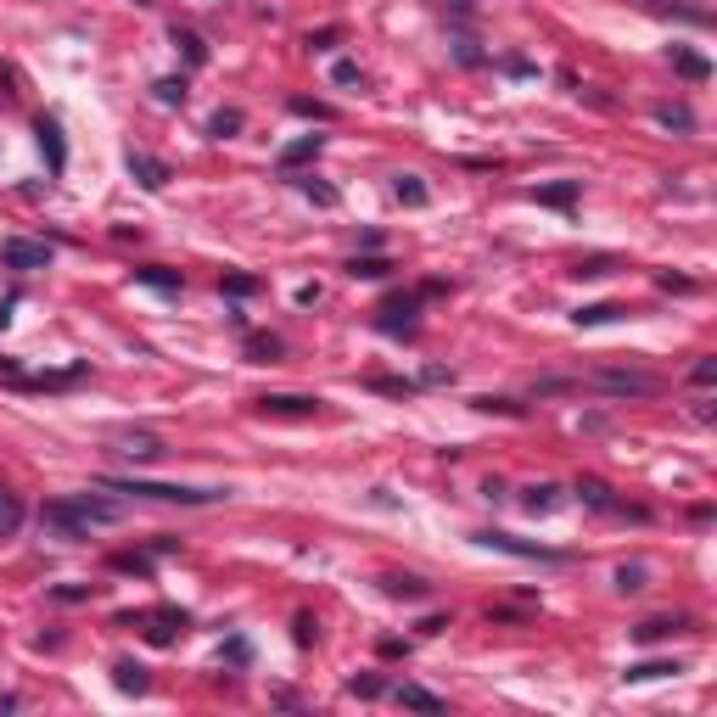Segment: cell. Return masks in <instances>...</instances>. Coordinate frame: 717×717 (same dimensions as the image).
Wrapping results in <instances>:
<instances>
[{"label":"cell","instance_id":"cell-5","mask_svg":"<svg viewBox=\"0 0 717 717\" xmlns=\"http://www.w3.org/2000/svg\"><path fill=\"white\" fill-rule=\"evenodd\" d=\"M113 443H118V454H124V460H135V465H152V460H163V454H169L157 432H118Z\"/></svg>","mask_w":717,"mask_h":717},{"label":"cell","instance_id":"cell-29","mask_svg":"<svg viewBox=\"0 0 717 717\" xmlns=\"http://www.w3.org/2000/svg\"><path fill=\"white\" fill-rule=\"evenodd\" d=\"M157 101H163V107H180L185 101V79H157Z\"/></svg>","mask_w":717,"mask_h":717},{"label":"cell","instance_id":"cell-6","mask_svg":"<svg viewBox=\"0 0 717 717\" xmlns=\"http://www.w3.org/2000/svg\"><path fill=\"white\" fill-rule=\"evenodd\" d=\"M51 241H6V269H51Z\"/></svg>","mask_w":717,"mask_h":717},{"label":"cell","instance_id":"cell-35","mask_svg":"<svg viewBox=\"0 0 717 717\" xmlns=\"http://www.w3.org/2000/svg\"><path fill=\"white\" fill-rule=\"evenodd\" d=\"M577 275H589V281L594 275H611V258H589V264H577Z\"/></svg>","mask_w":717,"mask_h":717},{"label":"cell","instance_id":"cell-39","mask_svg":"<svg viewBox=\"0 0 717 717\" xmlns=\"http://www.w3.org/2000/svg\"><path fill=\"white\" fill-rule=\"evenodd\" d=\"M460 6H471V0H460Z\"/></svg>","mask_w":717,"mask_h":717},{"label":"cell","instance_id":"cell-19","mask_svg":"<svg viewBox=\"0 0 717 717\" xmlns=\"http://www.w3.org/2000/svg\"><path fill=\"white\" fill-rule=\"evenodd\" d=\"M146 622H152L146 633H152L157 645H169V639H174V628H185V611H152Z\"/></svg>","mask_w":717,"mask_h":717},{"label":"cell","instance_id":"cell-17","mask_svg":"<svg viewBox=\"0 0 717 717\" xmlns=\"http://www.w3.org/2000/svg\"><path fill=\"white\" fill-rule=\"evenodd\" d=\"M23 527V499L12 488H0V538H12Z\"/></svg>","mask_w":717,"mask_h":717},{"label":"cell","instance_id":"cell-37","mask_svg":"<svg viewBox=\"0 0 717 717\" xmlns=\"http://www.w3.org/2000/svg\"><path fill=\"white\" fill-rule=\"evenodd\" d=\"M230 129H241V113H219L213 118V135H230Z\"/></svg>","mask_w":717,"mask_h":717},{"label":"cell","instance_id":"cell-22","mask_svg":"<svg viewBox=\"0 0 717 717\" xmlns=\"http://www.w3.org/2000/svg\"><path fill=\"white\" fill-rule=\"evenodd\" d=\"M667 673H678V661H633L628 673V684H645V678H667Z\"/></svg>","mask_w":717,"mask_h":717},{"label":"cell","instance_id":"cell-24","mask_svg":"<svg viewBox=\"0 0 717 717\" xmlns=\"http://www.w3.org/2000/svg\"><path fill=\"white\" fill-rule=\"evenodd\" d=\"M645 577H650V566H639V561H633V566H617V589H622V594H639V589H645Z\"/></svg>","mask_w":717,"mask_h":717},{"label":"cell","instance_id":"cell-26","mask_svg":"<svg viewBox=\"0 0 717 717\" xmlns=\"http://www.w3.org/2000/svg\"><path fill=\"white\" fill-rule=\"evenodd\" d=\"M174 45H185V62H191V68H202V62H208V51H202V40L191 29H174Z\"/></svg>","mask_w":717,"mask_h":717},{"label":"cell","instance_id":"cell-7","mask_svg":"<svg viewBox=\"0 0 717 717\" xmlns=\"http://www.w3.org/2000/svg\"><path fill=\"white\" fill-rule=\"evenodd\" d=\"M577 493H583V505H594V510H611V516H633V521H645V510H628L622 499H611V488H605L600 477H583V482H577Z\"/></svg>","mask_w":717,"mask_h":717},{"label":"cell","instance_id":"cell-38","mask_svg":"<svg viewBox=\"0 0 717 717\" xmlns=\"http://www.w3.org/2000/svg\"><path fill=\"white\" fill-rule=\"evenodd\" d=\"M135 6H157V0H135Z\"/></svg>","mask_w":717,"mask_h":717},{"label":"cell","instance_id":"cell-21","mask_svg":"<svg viewBox=\"0 0 717 717\" xmlns=\"http://www.w3.org/2000/svg\"><path fill=\"white\" fill-rule=\"evenodd\" d=\"M387 594H393V600H426L432 583H421V577H387Z\"/></svg>","mask_w":717,"mask_h":717},{"label":"cell","instance_id":"cell-18","mask_svg":"<svg viewBox=\"0 0 717 717\" xmlns=\"http://www.w3.org/2000/svg\"><path fill=\"white\" fill-rule=\"evenodd\" d=\"M577 191H583V180H561V185H544V191H533V197L549 202V208H572Z\"/></svg>","mask_w":717,"mask_h":717},{"label":"cell","instance_id":"cell-27","mask_svg":"<svg viewBox=\"0 0 717 717\" xmlns=\"http://www.w3.org/2000/svg\"><path fill=\"white\" fill-rule=\"evenodd\" d=\"M673 628H678L673 617H650V622H639V628H633V633H639V639H645V645H650V639H667V633H673Z\"/></svg>","mask_w":717,"mask_h":717},{"label":"cell","instance_id":"cell-12","mask_svg":"<svg viewBox=\"0 0 717 717\" xmlns=\"http://www.w3.org/2000/svg\"><path fill=\"white\" fill-rule=\"evenodd\" d=\"M258 404H264V415H314V409H320V398L275 393V398H258Z\"/></svg>","mask_w":717,"mask_h":717},{"label":"cell","instance_id":"cell-11","mask_svg":"<svg viewBox=\"0 0 717 717\" xmlns=\"http://www.w3.org/2000/svg\"><path fill=\"white\" fill-rule=\"evenodd\" d=\"M415 309H421V297H393V303H387V309H381V331H409V325H415Z\"/></svg>","mask_w":717,"mask_h":717},{"label":"cell","instance_id":"cell-23","mask_svg":"<svg viewBox=\"0 0 717 717\" xmlns=\"http://www.w3.org/2000/svg\"><path fill=\"white\" fill-rule=\"evenodd\" d=\"M387 269H393L387 258H353V264H348V275H353V281H381Z\"/></svg>","mask_w":717,"mask_h":717},{"label":"cell","instance_id":"cell-34","mask_svg":"<svg viewBox=\"0 0 717 717\" xmlns=\"http://www.w3.org/2000/svg\"><path fill=\"white\" fill-rule=\"evenodd\" d=\"M331 79H337V85H365V73L353 68V62H337V68H331Z\"/></svg>","mask_w":717,"mask_h":717},{"label":"cell","instance_id":"cell-9","mask_svg":"<svg viewBox=\"0 0 717 717\" xmlns=\"http://www.w3.org/2000/svg\"><path fill=\"white\" fill-rule=\"evenodd\" d=\"M124 163H129V174H135L146 191H163V185H169V163H163V157H152V152H129Z\"/></svg>","mask_w":717,"mask_h":717},{"label":"cell","instance_id":"cell-33","mask_svg":"<svg viewBox=\"0 0 717 717\" xmlns=\"http://www.w3.org/2000/svg\"><path fill=\"white\" fill-rule=\"evenodd\" d=\"M689 381H695V387H712L717 381V359H701V365L689 370Z\"/></svg>","mask_w":717,"mask_h":717},{"label":"cell","instance_id":"cell-31","mask_svg":"<svg viewBox=\"0 0 717 717\" xmlns=\"http://www.w3.org/2000/svg\"><path fill=\"white\" fill-rule=\"evenodd\" d=\"M673 62H678V73H689V79H706V73H712L695 51H673Z\"/></svg>","mask_w":717,"mask_h":717},{"label":"cell","instance_id":"cell-20","mask_svg":"<svg viewBox=\"0 0 717 717\" xmlns=\"http://www.w3.org/2000/svg\"><path fill=\"white\" fill-rule=\"evenodd\" d=\"M320 135H303V141H292V146H286V152H281V169H297V163H309V157H320Z\"/></svg>","mask_w":717,"mask_h":717},{"label":"cell","instance_id":"cell-16","mask_svg":"<svg viewBox=\"0 0 717 717\" xmlns=\"http://www.w3.org/2000/svg\"><path fill=\"white\" fill-rule=\"evenodd\" d=\"M113 684L124 689V695H146V667H141V661H118Z\"/></svg>","mask_w":717,"mask_h":717},{"label":"cell","instance_id":"cell-30","mask_svg":"<svg viewBox=\"0 0 717 717\" xmlns=\"http://www.w3.org/2000/svg\"><path fill=\"white\" fill-rule=\"evenodd\" d=\"M617 303H594V309H577V325H600V320H617Z\"/></svg>","mask_w":717,"mask_h":717},{"label":"cell","instance_id":"cell-25","mask_svg":"<svg viewBox=\"0 0 717 717\" xmlns=\"http://www.w3.org/2000/svg\"><path fill=\"white\" fill-rule=\"evenodd\" d=\"M656 124H667V129H695V113H689V107H656Z\"/></svg>","mask_w":717,"mask_h":717},{"label":"cell","instance_id":"cell-4","mask_svg":"<svg viewBox=\"0 0 717 717\" xmlns=\"http://www.w3.org/2000/svg\"><path fill=\"white\" fill-rule=\"evenodd\" d=\"M477 544L505 549V555H521V561H566L561 549H549V544H521L516 533H477Z\"/></svg>","mask_w":717,"mask_h":717},{"label":"cell","instance_id":"cell-32","mask_svg":"<svg viewBox=\"0 0 717 717\" xmlns=\"http://www.w3.org/2000/svg\"><path fill=\"white\" fill-rule=\"evenodd\" d=\"M303 191H309V197L320 202V208H331V202H337V191H331V185H320V180H314V174H309V180H303Z\"/></svg>","mask_w":717,"mask_h":717},{"label":"cell","instance_id":"cell-2","mask_svg":"<svg viewBox=\"0 0 717 717\" xmlns=\"http://www.w3.org/2000/svg\"><path fill=\"white\" fill-rule=\"evenodd\" d=\"M96 488L152 499V505H219V499H230V488H180V482H141V477H101Z\"/></svg>","mask_w":717,"mask_h":717},{"label":"cell","instance_id":"cell-15","mask_svg":"<svg viewBox=\"0 0 717 717\" xmlns=\"http://www.w3.org/2000/svg\"><path fill=\"white\" fill-rule=\"evenodd\" d=\"M393 695H398V706H415V712H443V701H437L432 689H421V684H398Z\"/></svg>","mask_w":717,"mask_h":717},{"label":"cell","instance_id":"cell-28","mask_svg":"<svg viewBox=\"0 0 717 717\" xmlns=\"http://www.w3.org/2000/svg\"><path fill=\"white\" fill-rule=\"evenodd\" d=\"M135 281H141V286H157V292H180V275H163V269H141Z\"/></svg>","mask_w":717,"mask_h":717},{"label":"cell","instance_id":"cell-3","mask_svg":"<svg viewBox=\"0 0 717 717\" xmlns=\"http://www.w3.org/2000/svg\"><path fill=\"white\" fill-rule=\"evenodd\" d=\"M589 387L605 398H656L661 376H650V370H594Z\"/></svg>","mask_w":717,"mask_h":717},{"label":"cell","instance_id":"cell-10","mask_svg":"<svg viewBox=\"0 0 717 717\" xmlns=\"http://www.w3.org/2000/svg\"><path fill=\"white\" fill-rule=\"evenodd\" d=\"M40 152H45V163H51V174L68 169V146H62V124L57 118H40Z\"/></svg>","mask_w":717,"mask_h":717},{"label":"cell","instance_id":"cell-14","mask_svg":"<svg viewBox=\"0 0 717 717\" xmlns=\"http://www.w3.org/2000/svg\"><path fill=\"white\" fill-rule=\"evenodd\" d=\"M393 197L409 202V208H426V202H432V191L421 185V174H398V180H393Z\"/></svg>","mask_w":717,"mask_h":717},{"label":"cell","instance_id":"cell-13","mask_svg":"<svg viewBox=\"0 0 717 717\" xmlns=\"http://www.w3.org/2000/svg\"><path fill=\"white\" fill-rule=\"evenodd\" d=\"M521 505L533 510V516H549V510L561 505V488H555V482H538V488L521 493Z\"/></svg>","mask_w":717,"mask_h":717},{"label":"cell","instance_id":"cell-36","mask_svg":"<svg viewBox=\"0 0 717 717\" xmlns=\"http://www.w3.org/2000/svg\"><path fill=\"white\" fill-rule=\"evenodd\" d=\"M381 689H387L381 678H353V695H365V701H370V695H381Z\"/></svg>","mask_w":717,"mask_h":717},{"label":"cell","instance_id":"cell-8","mask_svg":"<svg viewBox=\"0 0 717 717\" xmlns=\"http://www.w3.org/2000/svg\"><path fill=\"white\" fill-rule=\"evenodd\" d=\"M650 17H678V23H695V29H706L712 23V12L706 6H689V0H639Z\"/></svg>","mask_w":717,"mask_h":717},{"label":"cell","instance_id":"cell-1","mask_svg":"<svg viewBox=\"0 0 717 717\" xmlns=\"http://www.w3.org/2000/svg\"><path fill=\"white\" fill-rule=\"evenodd\" d=\"M113 521H124V505H113V499H101L96 493H62V499H51L45 505V527L57 538H85L90 527H113Z\"/></svg>","mask_w":717,"mask_h":717}]
</instances>
